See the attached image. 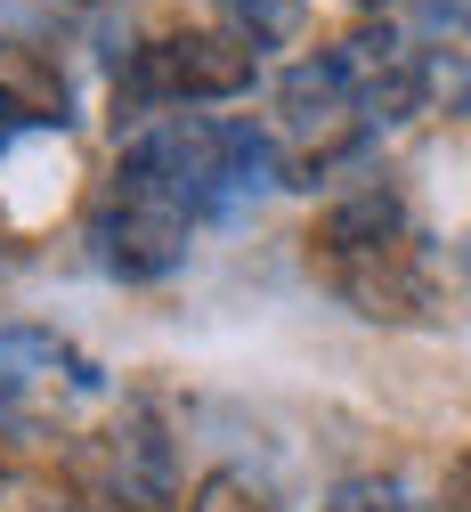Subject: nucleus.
<instances>
[{
	"label": "nucleus",
	"mask_w": 471,
	"mask_h": 512,
	"mask_svg": "<svg viewBox=\"0 0 471 512\" xmlns=\"http://www.w3.org/2000/svg\"><path fill=\"white\" fill-rule=\"evenodd\" d=\"M463 261H471V244H463Z\"/></svg>",
	"instance_id": "obj_14"
},
{
	"label": "nucleus",
	"mask_w": 471,
	"mask_h": 512,
	"mask_svg": "<svg viewBox=\"0 0 471 512\" xmlns=\"http://www.w3.org/2000/svg\"><path fill=\"white\" fill-rule=\"evenodd\" d=\"M187 512H285V496L268 488V480H252V472H236V464H220V472L195 480Z\"/></svg>",
	"instance_id": "obj_9"
},
{
	"label": "nucleus",
	"mask_w": 471,
	"mask_h": 512,
	"mask_svg": "<svg viewBox=\"0 0 471 512\" xmlns=\"http://www.w3.org/2000/svg\"><path fill=\"white\" fill-rule=\"evenodd\" d=\"M309 269L333 301H350L374 326H423L439 301V261L415 204L398 187H350L309 228Z\"/></svg>",
	"instance_id": "obj_3"
},
{
	"label": "nucleus",
	"mask_w": 471,
	"mask_h": 512,
	"mask_svg": "<svg viewBox=\"0 0 471 512\" xmlns=\"http://www.w3.org/2000/svg\"><path fill=\"white\" fill-rule=\"evenodd\" d=\"M65 9H98V0H65Z\"/></svg>",
	"instance_id": "obj_13"
},
{
	"label": "nucleus",
	"mask_w": 471,
	"mask_h": 512,
	"mask_svg": "<svg viewBox=\"0 0 471 512\" xmlns=\"http://www.w3.org/2000/svg\"><path fill=\"white\" fill-rule=\"evenodd\" d=\"M65 122V74L33 41H0V155L33 131H57Z\"/></svg>",
	"instance_id": "obj_7"
},
{
	"label": "nucleus",
	"mask_w": 471,
	"mask_h": 512,
	"mask_svg": "<svg viewBox=\"0 0 471 512\" xmlns=\"http://www.w3.org/2000/svg\"><path fill=\"white\" fill-rule=\"evenodd\" d=\"M407 41L423 57V98L471 114V0H415Z\"/></svg>",
	"instance_id": "obj_6"
},
{
	"label": "nucleus",
	"mask_w": 471,
	"mask_h": 512,
	"mask_svg": "<svg viewBox=\"0 0 471 512\" xmlns=\"http://www.w3.org/2000/svg\"><path fill=\"white\" fill-rule=\"evenodd\" d=\"M252 66H260V57L228 25L220 33H155V41H139V49L122 57L114 98H122V114H139V122L195 114V106H212V98H236L252 82Z\"/></svg>",
	"instance_id": "obj_5"
},
{
	"label": "nucleus",
	"mask_w": 471,
	"mask_h": 512,
	"mask_svg": "<svg viewBox=\"0 0 471 512\" xmlns=\"http://www.w3.org/2000/svg\"><path fill=\"white\" fill-rule=\"evenodd\" d=\"M350 9H366V17H390V9H415V0H350Z\"/></svg>",
	"instance_id": "obj_12"
},
{
	"label": "nucleus",
	"mask_w": 471,
	"mask_h": 512,
	"mask_svg": "<svg viewBox=\"0 0 471 512\" xmlns=\"http://www.w3.org/2000/svg\"><path fill=\"white\" fill-rule=\"evenodd\" d=\"M106 407V374L49 326H0V439H74Z\"/></svg>",
	"instance_id": "obj_4"
},
{
	"label": "nucleus",
	"mask_w": 471,
	"mask_h": 512,
	"mask_svg": "<svg viewBox=\"0 0 471 512\" xmlns=\"http://www.w3.org/2000/svg\"><path fill=\"white\" fill-rule=\"evenodd\" d=\"M325 512H415L407 504V480H390V472H366V480H342L333 488Z\"/></svg>",
	"instance_id": "obj_10"
},
{
	"label": "nucleus",
	"mask_w": 471,
	"mask_h": 512,
	"mask_svg": "<svg viewBox=\"0 0 471 512\" xmlns=\"http://www.w3.org/2000/svg\"><path fill=\"white\" fill-rule=\"evenodd\" d=\"M260 187H277L260 122H228V114H155L130 131V147L114 155L98 204H90V244L98 261L130 285L171 277L195 236L236 220Z\"/></svg>",
	"instance_id": "obj_1"
},
{
	"label": "nucleus",
	"mask_w": 471,
	"mask_h": 512,
	"mask_svg": "<svg viewBox=\"0 0 471 512\" xmlns=\"http://www.w3.org/2000/svg\"><path fill=\"white\" fill-rule=\"evenodd\" d=\"M220 17H228V33L260 57V49H285V41L309 25V0H220Z\"/></svg>",
	"instance_id": "obj_8"
},
{
	"label": "nucleus",
	"mask_w": 471,
	"mask_h": 512,
	"mask_svg": "<svg viewBox=\"0 0 471 512\" xmlns=\"http://www.w3.org/2000/svg\"><path fill=\"white\" fill-rule=\"evenodd\" d=\"M423 57L407 41V25H358L342 41H325L317 57L277 82L268 98V163H277V187H317L333 179L350 155H366L382 131H398L407 114H423Z\"/></svg>",
	"instance_id": "obj_2"
},
{
	"label": "nucleus",
	"mask_w": 471,
	"mask_h": 512,
	"mask_svg": "<svg viewBox=\"0 0 471 512\" xmlns=\"http://www.w3.org/2000/svg\"><path fill=\"white\" fill-rule=\"evenodd\" d=\"M0 512H65V504H57L41 480H25L9 456H0Z\"/></svg>",
	"instance_id": "obj_11"
}]
</instances>
